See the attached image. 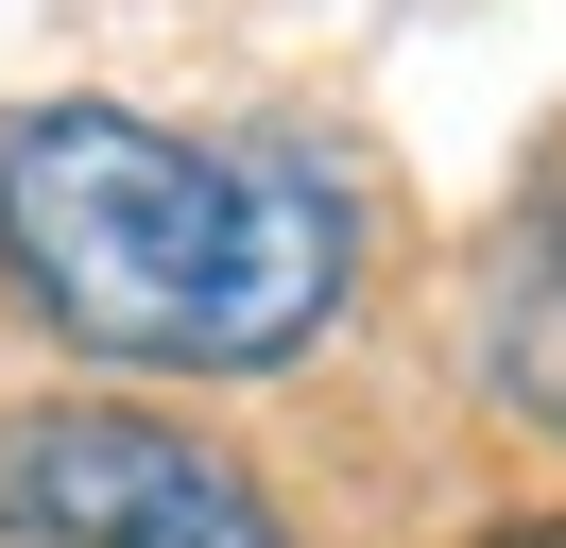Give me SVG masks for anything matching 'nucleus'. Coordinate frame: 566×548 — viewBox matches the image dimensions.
<instances>
[{
	"instance_id": "4",
	"label": "nucleus",
	"mask_w": 566,
	"mask_h": 548,
	"mask_svg": "<svg viewBox=\"0 0 566 548\" xmlns=\"http://www.w3.org/2000/svg\"><path fill=\"white\" fill-rule=\"evenodd\" d=\"M497 548H566V514H532V531H497Z\"/></svg>"
},
{
	"instance_id": "1",
	"label": "nucleus",
	"mask_w": 566,
	"mask_h": 548,
	"mask_svg": "<svg viewBox=\"0 0 566 548\" xmlns=\"http://www.w3.org/2000/svg\"><path fill=\"white\" fill-rule=\"evenodd\" d=\"M0 274L155 377H258L360 292V205L292 137H155L120 103L0 120Z\"/></svg>"
},
{
	"instance_id": "2",
	"label": "nucleus",
	"mask_w": 566,
	"mask_h": 548,
	"mask_svg": "<svg viewBox=\"0 0 566 548\" xmlns=\"http://www.w3.org/2000/svg\"><path fill=\"white\" fill-rule=\"evenodd\" d=\"M0 531L18 548H292L275 497H258L207 429L120 411V394L0 411Z\"/></svg>"
},
{
	"instance_id": "3",
	"label": "nucleus",
	"mask_w": 566,
	"mask_h": 548,
	"mask_svg": "<svg viewBox=\"0 0 566 548\" xmlns=\"http://www.w3.org/2000/svg\"><path fill=\"white\" fill-rule=\"evenodd\" d=\"M497 394L532 429H566V223H532L515 274H497Z\"/></svg>"
}]
</instances>
